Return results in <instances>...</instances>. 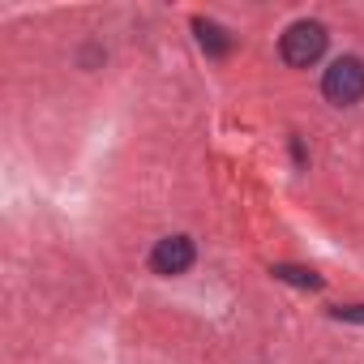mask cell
Listing matches in <instances>:
<instances>
[{
  "label": "cell",
  "mask_w": 364,
  "mask_h": 364,
  "mask_svg": "<svg viewBox=\"0 0 364 364\" xmlns=\"http://www.w3.org/2000/svg\"><path fill=\"white\" fill-rule=\"evenodd\" d=\"M150 266H154V274H185L193 266V240L189 236H167V240H159L154 253H150Z\"/></svg>",
  "instance_id": "3"
},
{
  "label": "cell",
  "mask_w": 364,
  "mask_h": 364,
  "mask_svg": "<svg viewBox=\"0 0 364 364\" xmlns=\"http://www.w3.org/2000/svg\"><path fill=\"white\" fill-rule=\"evenodd\" d=\"M270 274L283 279V283H296V287H321V279H317L313 270H300V266H274Z\"/></svg>",
  "instance_id": "5"
},
{
  "label": "cell",
  "mask_w": 364,
  "mask_h": 364,
  "mask_svg": "<svg viewBox=\"0 0 364 364\" xmlns=\"http://www.w3.org/2000/svg\"><path fill=\"white\" fill-rule=\"evenodd\" d=\"M338 321H364V304H347V309H334Z\"/></svg>",
  "instance_id": "6"
},
{
  "label": "cell",
  "mask_w": 364,
  "mask_h": 364,
  "mask_svg": "<svg viewBox=\"0 0 364 364\" xmlns=\"http://www.w3.org/2000/svg\"><path fill=\"white\" fill-rule=\"evenodd\" d=\"M279 52H283V60L291 69H309L326 52V26L321 22H296V26H287V35L279 39Z\"/></svg>",
  "instance_id": "2"
},
{
  "label": "cell",
  "mask_w": 364,
  "mask_h": 364,
  "mask_svg": "<svg viewBox=\"0 0 364 364\" xmlns=\"http://www.w3.org/2000/svg\"><path fill=\"white\" fill-rule=\"evenodd\" d=\"M321 95H326L334 107H351V103H360V99H364V60H355V56H338V60L326 69V77H321Z\"/></svg>",
  "instance_id": "1"
},
{
  "label": "cell",
  "mask_w": 364,
  "mask_h": 364,
  "mask_svg": "<svg viewBox=\"0 0 364 364\" xmlns=\"http://www.w3.org/2000/svg\"><path fill=\"white\" fill-rule=\"evenodd\" d=\"M193 31H198V43H202L210 56H228V52H232V35H228L223 26H215V22H206V18H198V22H193Z\"/></svg>",
  "instance_id": "4"
}]
</instances>
